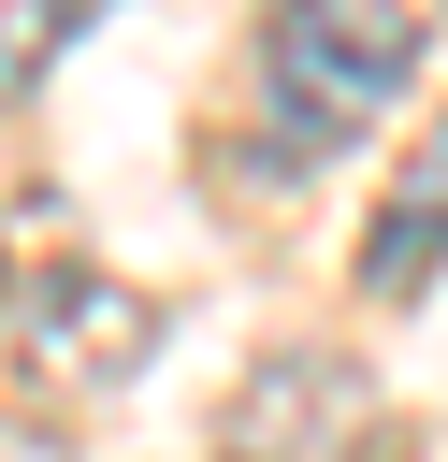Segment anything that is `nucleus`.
<instances>
[{
  "label": "nucleus",
  "instance_id": "4",
  "mask_svg": "<svg viewBox=\"0 0 448 462\" xmlns=\"http://www.w3.org/2000/svg\"><path fill=\"white\" fill-rule=\"evenodd\" d=\"M434 260H448V116H434V130L405 144V173L376 188V217H361V289H376V303H419Z\"/></svg>",
  "mask_w": 448,
  "mask_h": 462
},
{
  "label": "nucleus",
  "instance_id": "3",
  "mask_svg": "<svg viewBox=\"0 0 448 462\" xmlns=\"http://www.w3.org/2000/svg\"><path fill=\"white\" fill-rule=\"evenodd\" d=\"M14 346H29V390L87 404V390H130V375H145L159 303H145V289H116V274H43V289H29V318H14Z\"/></svg>",
  "mask_w": 448,
  "mask_h": 462
},
{
  "label": "nucleus",
  "instance_id": "1",
  "mask_svg": "<svg viewBox=\"0 0 448 462\" xmlns=\"http://www.w3.org/2000/svg\"><path fill=\"white\" fill-rule=\"evenodd\" d=\"M405 72H419V14L405 0H275L260 14V116H275L289 159L347 144Z\"/></svg>",
  "mask_w": 448,
  "mask_h": 462
},
{
  "label": "nucleus",
  "instance_id": "5",
  "mask_svg": "<svg viewBox=\"0 0 448 462\" xmlns=\"http://www.w3.org/2000/svg\"><path fill=\"white\" fill-rule=\"evenodd\" d=\"M87 14H101V0H0V101H29V87H43V58H72V43H87Z\"/></svg>",
  "mask_w": 448,
  "mask_h": 462
},
{
  "label": "nucleus",
  "instance_id": "2",
  "mask_svg": "<svg viewBox=\"0 0 448 462\" xmlns=\"http://www.w3.org/2000/svg\"><path fill=\"white\" fill-rule=\"evenodd\" d=\"M217 462H405V419H390V390H376L361 361H332V346H275V361L231 390Z\"/></svg>",
  "mask_w": 448,
  "mask_h": 462
}]
</instances>
